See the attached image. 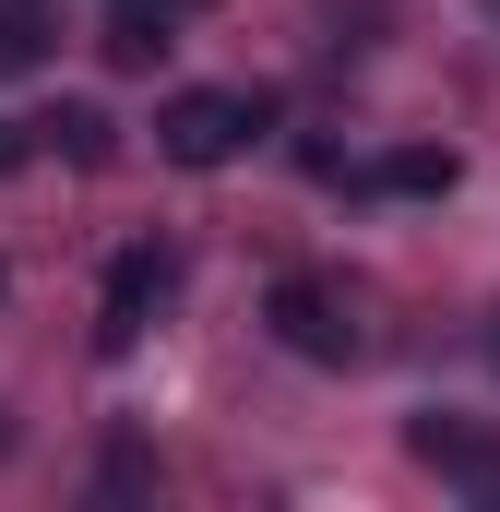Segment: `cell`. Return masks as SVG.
I'll return each mask as SVG.
<instances>
[{
  "label": "cell",
  "instance_id": "cell-9",
  "mask_svg": "<svg viewBox=\"0 0 500 512\" xmlns=\"http://www.w3.org/2000/svg\"><path fill=\"white\" fill-rule=\"evenodd\" d=\"M24 155H36V131H24V120H0V167H24Z\"/></svg>",
  "mask_w": 500,
  "mask_h": 512
},
{
  "label": "cell",
  "instance_id": "cell-2",
  "mask_svg": "<svg viewBox=\"0 0 500 512\" xmlns=\"http://www.w3.org/2000/svg\"><path fill=\"white\" fill-rule=\"evenodd\" d=\"M262 310H274V346L310 358V370H358V346H370L358 310H346V286H322V274H274Z\"/></svg>",
  "mask_w": 500,
  "mask_h": 512
},
{
  "label": "cell",
  "instance_id": "cell-5",
  "mask_svg": "<svg viewBox=\"0 0 500 512\" xmlns=\"http://www.w3.org/2000/svg\"><path fill=\"white\" fill-rule=\"evenodd\" d=\"M36 131V155H72V167H108L120 143H108V108H48V120H24Z\"/></svg>",
  "mask_w": 500,
  "mask_h": 512
},
{
  "label": "cell",
  "instance_id": "cell-3",
  "mask_svg": "<svg viewBox=\"0 0 500 512\" xmlns=\"http://www.w3.org/2000/svg\"><path fill=\"white\" fill-rule=\"evenodd\" d=\"M167 286H179V262L155 251V239H131V251L108 262V286H96V358H131V346H143V322L167 310Z\"/></svg>",
  "mask_w": 500,
  "mask_h": 512
},
{
  "label": "cell",
  "instance_id": "cell-7",
  "mask_svg": "<svg viewBox=\"0 0 500 512\" xmlns=\"http://www.w3.org/2000/svg\"><path fill=\"white\" fill-rule=\"evenodd\" d=\"M167 48H179V24H167V12H131V0H120V24H108V60H120V72H143V60H167Z\"/></svg>",
  "mask_w": 500,
  "mask_h": 512
},
{
  "label": "cell",
  "instance_id": "cell-4",
  "mask_svg": "<svg viewBox=\"0 0 500 512\" xmlns=\"http://www.w3.org/2000/svg\"><path fill=\"white\" fill-rule=\"evenodd\" d=\"M405 441H417V465H441L465 501H489V512H500V441H489V429H465V417H417Z\"/></svg>",
  "mask_w": 500,
  "mask_h": 512
},
{
  "label": "cell",
  "instance_id": "cell-13",
  "mask_svg": "<svg viewBox=\"0 0 500 512\" xmlns=\"http://www.w3.org/2000/svg\"><path fill=\"white\" fill-rule=\"evenodd\" d=\"M489 12H500V0H489Z\"/></svg>",
  "mask_w": 500,
  "mask_h": 512
},
{
  "label": "cell",
  "instance_id": "cell-10",
  "mask_svg": "<svg viewBox=\"0 0 500 512\" xmlns=\"http://www.w3.org/2000/svg\"><path fill=\"white\" fill-rule=\"evenodd\" d=\"M489 346H500V322H489Z\"/></svg>",
  "mask_w": 500,
  "mask_h": 512
},
{
  "label": "cell",
  "instance_id": "cell-8",
  "mask_svg": "<svg viewBox=\"0 0 500 512\" xmlns=\"http://www.w3.org/2000/svg\"><path fill=\"white\" fill-rule=\"evenodd\" d=\"M465 167H453V143H405V155H381V191H453Z\"/></svg>",
  "mask_w": 500,
  "mask_h": 512
},
{
  "label": "cell",
  "instance_id": "cell-12",
  "mask_svg": "<svg viewBox=\"0 0 500 512\" xmlns=\"http://www.w3.org/2000/svg\"><path fill=\"white\" fill-rule=\"evenodd\" d=\"M0 286H12V274H0Z\"/></svg>",
  "mask_w": 500,
  "mask_h": 512
},
{
  "label": "cell",
  "instance_id": "cell-11",
  "mask_svg": "<svg viewBox=\"0 0 500 512\" xmlns=\"http://www.w3.org/2000/svg\"><path fill=\"white\" fill-rule=\"evenodd\" d=\"M0 441H12V429H0Z\"/></svg>",
  "mask_w": 500,
  "mask_h": 512
},
{
  "label": "cell",
  "instance_id": "cell-1",
  "mask_svg": "<svg viewBox=\"0 0 500 512\" xmlns=\"http://www.w3.org/2000/svg\"><path fill=\"white\" fill-rule=\"evenodd\" d=\"M262 120H274V108H262L250 84H179V96L155 108V155H167V167H239L250 143H262Z\"/></svg>",
  "mask_w": 500,
  "mask_h": 512
},
{
  "label": "cell",
  "instance_id": "cell-6",
  "mask_svg": "<svg viewBox=\"0 0 500 512\" xmlns=\"http://www.w3.org/2000/svg\"><path fill=\"white\" fill-rule=\"evenodd\" d=\"M48 36H60V24H48V0H0V84H12V72H36V60H48Z\"/></svg>",
  "mask_w": 500,
  "mask_h": 512
}]
</instances>
